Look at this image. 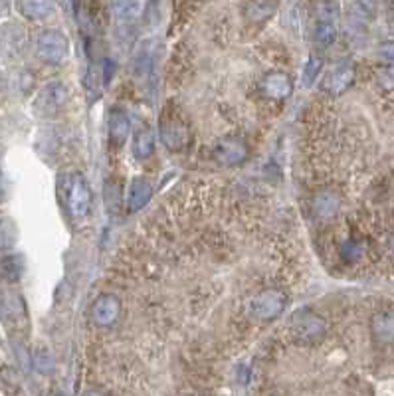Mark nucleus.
Here are the masks:
<instances>
[{
    "label": "nucleus",
    "instance_id": "nucleus-1",
    "mask_svg": "<svg viewBox=\"0 0 394 396\" xmlns=\"http://www.w3.org/2000/svg\"><path fill=\"white\" fill-rule=\"evenodd\" d=\"M58 198L62 202L63 211L70 214L72 220H84L91 211V188L84 178V174L63 173L58 178Z\"/></svg>",
    "mask_w": 394,
    "mask_h": 396
},
{
    "label": "nucleus",
    "instance_id": "nucleus-2",
    "mask_svg": "<svg viewBox=\"0 0 394 396\" xmlns=\"http://www.w3.org/2000/svg\"><path fill=\"white\" fill-rule=\"evenodd\" d=\"M317 22H315V30H313V40L321 48L331 46L337 40V22H339V4L335 0H321L317 4Z\"/></svg>",
    "mask_w": 394,
    "mask_h": 396
},
{
    "label": "nucleus",
    "instance_id": "nucleus-3",
    "mask_svg": "<svg viewBox=\"0 0 394 396\" xmlns=\"http://www.w3.org/2000/svg\"><path fill=\"white\" fill-rule=\"evenodd\" d=\"M289 331L299 343H317L327 333V323L315 311L299 310L289 321Z\"/></svg>",
    "mask_w": 394,
    "mask_h": 396
},
{
    "label": "nucleus",
    "instance_id": "nucleus-4",
    "mask_svg": "<svg viewBox=\"0 0 394 396\" xmlns=\"http://www.w3.org/2000/svg\"><path fill=\"white\" fill-rule=\"evenodd\" d=\"M287 297L280 289H264L248 301V313L256 321H273L285 310Z\"/></svg>",
    "mask_w": 394,
    "mask_h": 396
},
{
    "label": "nucleus",
    "instance_id": "nucleus-5",
    "mask_svg": "<svg viewBox=\"0 0 394 396\" xmlns=\"http://www.w3.org/2000/svg\"><path fill=\"white\" fill-rule=\"evenodd\" d=\"M70 91L62 82H50L38 91L34 99V113L38 117H56L68 105Z\"/></svg>",
    "mask_w": 394,
    "mask_h": 396
},
{
    "label": "nucleus",
    "instance_id": "nucleus-6",
    "mask_svg": "<svg viewBox=\"0 0 394 396\" xmlns=\"http://www.w3.org/2000/svg\"><path fill=\"white\" fill-rule=\"evenodd\" d=\"M70 54V40L60 30H44L36 38V56L46 63H62Z\"/></svg>",
    "mask_w": 394,
    "mask_h": 396
},
{
    "label": "nucleus",
    "instance_id": "nucleus-7",
    "mask_svg": "<svg viewBox=\"0 0 394 396\" xmlns=\"http://www.w3.org/2000/svg\"><path fill=\"white\" fill-rule=\"evenodd\" d=\"M159 133L160 141L167 145V148L179 151L188 143V127L179 115H173V113H165L160 117Z\"/></svg>",
    "mask_w": 394,
    "mask_h": 396
},
{
    "label": "nucleus",
    "instance_id": "nucleus-8",
    "mask_svg": "<svg viewBox=\"0 0 394 396\" xmlns=\"http://www.w3.org/2000/svg\"><path fill=\"white\" fill-rule=\"evenodd\" d=\"M121 315V299L113 294H101L91 305V321L98 327H113Z\"/></svg>",
    "mask_w": 394,
    "mask_h": 396
},
{
    "label": "nucleus",
    "instance_id": "nucleus-9",
    "mask_svg": "<svg viewBox=\"0 0 394 396\" xmlns=\"http://www.w3.org/2000/svg\"><path fill=\"white\" fill-rule=\"evenodd\" d=\"M214 159L226 167L240 165L248 159L246 143L238 137H224L214 145Z\"/></svg>",
    "mask_w": 394,
    "mask_h": 396
},
{
    "label": "nucleus",
    "instance_id": "nucleus-10",
    "mask_svg": "<svg viewBox=\"0 0 394 396\" xmlns=\"http://www.w3.org/2000/svg\"><path fill=\"white\" fill-rule=\"evenodd\" d=\"M26 34L18 24H6L0 30V50L6 58H18L24 52Z\"/></svg>",
    "mask_w": 394,
    "mask_h": 396
},
{
    "label": "nucleus",
    "instance_id": "nucleus-11",
    "mask_svg": "<svg viewBox=\"0 0 394 396\" xmlns=\"http://www.w3.org/2000/svg\"><path fill=\"white\" fill-rule=\"evenodd\" d=\"M107 131L113 147H121L131 133V121L121 107H113L107 117Z\"/></svg>",
    "mask_w": 394,
    "mask_h": 396
},
{
    "label": "nucleus",
    "instance_id": "nucleus-12",
    "mask_svg": "<svg viewBox=\"0 0 394 396\" xmlns=\"http://www.w3.org/2000/svg\"><path fill=\"white\" fill-rule=\"evenodd\" d=\"M151 198H153V185L145 176H135L127 190V208L131 212L141 211L143 206H147Z\"/></svg>",
    "mask_w": 394,
    "mask_h": 396
},
{
    "label": "nucleus",
    "instance_id": "nucleus-13",
    "mask_svg": "<svg viewBox=\"0 0 394 396\" xmlns=\"http://www.w3.org/2000/svg\"><path fill=\"white\" fill-rule=\"evenodd\" d=\"M370 333L381 345H394V313L381 311L370 319Z\"/></svg>",
    "mask_w": 394,
    "mask_h": 396
},
{
    "label": "nucleus",
    "instance_id": "nucleus-14",
    "mask_svg": "<svg viewBox=\"0 0 394 396\" xmlns=\"http://www.w3.org/2000/svg\"><path fill=\"white\" fill-rule=\"evenodd\" d=\"M264 93L270 99H275V101H282V99H287L291 96V79L289 75L284 74V72H271L264 77Z\"/></svg>",
    "mask_w": 394,
    "mask_h": 396
},
{
    "label": "nucleus",
    "instance_id": "nucleus-15",
    "mask_svg": "<svg viewBox=\"0 0 394 396\" xmlns=\"http://www.w3.org/2000/svg\"><path fill=\"white\" fill-rule=\"evenodd\" d=\"M353 79H355L353 68H337V70H333L325 75L323 87H325V91H329L333 96H339L353 84Z\"/></svg>",
    "mask_w": 394,
    "mask_h": 396
},
{
    "label": "nucleus",
    "instance_id": "nucleus-16",
    "mask_svg": "<svg viewBox=\"0 0 394 396\" xmlns=\"http://www.w3.org/2000/svg\"><path fill=\"white\" fill-rule=\"evenodd\" d=\"M18 10L30 20H44L56 10V0H18Z\"/></svg>",
    "mask_w": 394,
    "mask_h": 396
},
{
    "label": "nucleus",
    "instance_id": "nucleus-17",
    "mask_svg": "<svg viewBox=\"0 0 394 396\" xmlns=\"http://www.w3.org/2000/svg\"><path fill=\"white\" fill-rule=\"evenodd\" d=\"M155 151V133L151 127H141L133 137V155L139 161H147Z\"/></svg>",
    "mask_w": 394,
    "mask_h": 396
},
{
    "label": "nucleus",
    "instance_id": "nucleus-18",
    "mask_svg": "<svg viewBox=\"0 0 394 396\" xmlns=\"http://www.w3.org/2000/svg\"><path fill=\"white\" fill-rule=\"evenodd\" d=\"M341 208V198L335 192H319L313 198V211L321 218H331Z\"/></svg>",
    "mask_w": 394,
    "mask_h": 396
},
{
    "label": "nucleus",
    "instance_id": "nucleus-19",
    "mask_svg": "<svg viewBox=\"0 0 394 396\" xmlns=\"http://www.w3.org/2000/svg\"><path fill=\"white\" fill-rule=\"evenodd\" d=\"M153 68V42H143L139 46L135 58V72L137 75H145Z\"/></svg>",
    "mask_w": 394,
    "mask_h": 396
},
{
    "label": "nucleus",
    "instance_id": "nucleus-20",
    "mask_svg": "<svg viewBox=\"0 0 394 396\" xmlns=\"http://www.w3.org/2000/svg\"><path fill=\"white\" fill-rule=\"evenodd\" d=\"M115 16L121 24H131L137 16V0H113Z\"/></svg>",
    "mask_w": 394,
    "mask_h": 396
},
{
    "label": "nucleus",
    "instance_id": "nucleus-21",
    "mask_svg": "<svg viewBox=\"0 0 394 396\" xmlns=\"http://www.w3.org/2000/svg\"><path fill=\"white\" fill-rule=\"evenodd\" d=\"M18 240V228L10 218L0 220V250H10Z\"/></svg>",
    "mask_w": 394,
    "mask_h": 396
},
{
    "label": "nucleus",
    "instance_id": "nucleus-22",
    "mask_svg": "<svg viewBox=\"0 0 394 396\" xmlns=\"http://www.w3.org/2000/svg\"><path fill=\"white\" fill-rule=\"evenodd\" d=\"M321 68H323V62H321L319 58H309L308 63H305V70H303V86L309 87L315 79H317V75H319Z\"/></svg>",
    "mask_w": 394,
    "mask_h": 396
},
{
    "label": "nucleus",
    "instance_id": "nucleus-23",
    "mask_svg": "<svg viewBox=\"0 0 394 396\" xmlns=\"http://www.w3.org/2000/svg\"><path fill=\"white\" fill-rule=\"evenodd\" d=\"M2 268H4V273H6V277H8V280H18V277H20V273H22V270H24L22 260H20L18 256H10V258H6L4 264H2Z\"/></svg>",
    "mask_w": 394,
    "mask_h": 396
},
{
    "label": "nucleus",
    "instance_id": "nucleus-24",
    "mask_svg": "<svg viewBox=\"0 0 394 396\" xmlns=\"http://www.w3.org/2000/svg\"><path fill=\"white\" fill-rule=\"evenodd\" d=\"M381 84L388 89L394 87V68H386L384 72L381 74Z\"/></svg>",
    "mask_w": 394,
    "mask_h": 396
},
{
    "label": "nucleus",
    "instance_id": "nucleus-25",
    "mask_svg": "<svg viewBox=\"0 0 394 396\" xmlns=\"http://www.w3.org/2000/svg\"><path fill=\"white\" fill-rule=\"evenodd\" d=\"M382 54H384L386 58L394 60V44H384V46H382Z\"/></svg>",
    "mask_w": 394,
    "mask_h": 396
},
{
    "label": "nucleus",
    "instance_id": "nucleus-26",
    "mask_svg": "<svg viewBox=\"0 0 394 396\" xmlns=\"http://www.w3.org/2000/svg\"><path fill=\"white\" fill-rule=\"evenodd\" d=\"M84 396H105L101 390H98V388H91V390H86V395Z\"/></svg>",
    "mask_w": 394,
    "mask_h": 396
},
{
    "label": "nucleus",
    "instance_id": "nucleus-27",
    "mask_svg": "<svg viewBox=\"0 0 394 396\" xmlns=\"http://www.w3.org/2000/svg\"><path fill=\"white\" fill-rule=\"evenodd\" d=\"M6 8H8V0H0V14L6 13Z\"/></svg>",
    "mask_w": 394,
    "mask_h": 396
}]
</instances>
